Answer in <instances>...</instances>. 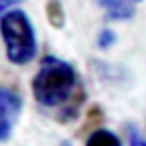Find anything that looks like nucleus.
Returning <instances> with one entry per match:
<instances>
[{
	"label": "nucleus",
	"mask_w": 146,
	"mask_h": 146,
	"mask_svg": "<svg viewBox=\"0 0 146 146\" xmlns=\"http://www.w3.org/2000/svg\"><path fill=\"white\" fill-rule=\"evenodd\" d=\"M32 94L43 109L56 111L60 122L75 120L86 99L77 69L56 56H45L41 60L32 79Z\"/></svg>",
	"instance_id": "1"
},
{
	"label": "nucleus",
	"mask_w": 146,
	"mask_h": 146,
	"mask_svg": "<svg viewBox=\"0 0 146 146\" xmlns=\"http://www.w3.org/2000/svg\"><path fill=\"white\" fill-rule=\"evenodd\" d=\"M0 36L8 60L15 66H26L38 52L36 32L23 9H9L0 17Z\"/></svg>",
	"instance_id": "2"
},
{
	"label": "nucleus",
	"mask_w": 146,
	"mask_h": 146,
	"mask_svg": "<svg viewBox=\"0 0 146 146\" xmlns=\"http://www.w3.org/2000/svg\"><path fill=\"white\" fill-rule=\"evenodd\" d=\"M23 109V99L11 88L0 86V142L11 137Z\"/></svg>",
	"instance_id": "3"
},
{
	"label": "nucleus",
	"mask_w": 146,
	"mask_h": 146,
	"mask_svg": "<svg viewBox=\"0 0 146 146\" xmlns=\"http://www.w3.org/2000/svg\"><path fill=\"white\" fill-rule=\"evenodd\" d=\"M109 21H129L135 15V6L131 0H98Z\"/></svg>",
	"instance_id": "4"
},
{
	"label": "nucleus",
	"mask_w": 146,
	"mask_h": 146,
	"mask_svg": "<svg viewBox=\"0 0 146 146\" xmlns=\"http://www.w3.org/2000/svg\"><path fill=\"white\" fill-rule=\"evenodd\" d=\"M84 146H122V142L111 129L99 127V129H96V131H92V133L88 135Z\"/></svg>",
	"instance_id": "5"
},
{
	"label": "nucleus",
	"mask_w": 146,
	"mask_h": 146,
	"mask_svg": "<svg viewBox=\"0 0 146 146\" xmlns=\"http://www.w3.org/2000/svg\"><path fill=\"white\" fill-rule=\"evenodd\" d=\"M45 15H47L49 23L54 28H62L66 25V11L62 0H47L45 4Z\"/></svg>",
	"instance_id": "6"
},
{
	"label": "nucleus",
	"mask_w": 146,
	"mask_h": 146,
	"mask_svg": "<svg viewBox=\"0 0 146 146\" xmlns=\"http://www.w3.org/2000/svg\"><path fill=\"white\" fill-rule=\"evenodd\" d=\"M114 41H116V36H114V32H112V30L105 28V30L99 32V36H98V47L109 49V47L114 45Z\"/></svg>",
	"instance_id": "7"
},
{
	"label": "nucleus",
	"mask_w": 146,
	"mask_h": 146,
	"mask_svg": "<svg viewBox=\"0 0 146 146\" xmlns=\"http://www.w3.org/2000/svg\"><path fill=\"white\" fill-rule=\"evenodd\" d=\"M129 146H146V139L135 127H129Z\"/></svg>",
	"instance_id": "8"
},
{
	"label": "nucleus",
	"mask_w": 146,
	"mask_h": 146,
	"mask_svg": "<svg viewBox=\"0 0 146 146\" xmlns=\"http://www.w3.org/2000/svg\"><path fill=\"white\" fill-rule=\"evenodd\" d=\"M19 2H23V0H0V17H2L4 13H8L11 6L19 4Z\"/></svg>",
	"instance_id": "9"
},
{
	"label": "nucleus",
	"mask_w": 146,
	"mask_h": 146,
	"mask_svg": "<svg viewBox=\"0 0 146 146\" xmlns=\"http://www.w3.org/2000/svg\"><path fill=\"white\" fill-rule=\"evenodd\" d=\"M60 146H71V142H68V141H64V142H62V144Z\"/></svg>",
	"instance_id": "10"
}]
</instances>
